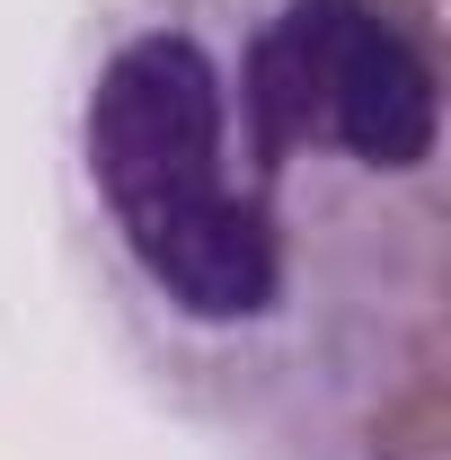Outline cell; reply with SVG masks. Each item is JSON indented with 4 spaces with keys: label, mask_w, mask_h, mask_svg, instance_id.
Here are the masks:
<instances>
[{
    "label": "cell",
    "mask_w": 451,
    "mask_h": 460,
    "mask_svg": "<svg viewBox=\"0 0 451 460\" xmlns=\"http://www.w3.org/2000/svg\"><path fill=\"white\" fill-rule=\"evenodd\" d=\"M443 0H98L62 213L124 363L239 460H443Z\"/></svg>",
    "instance_id": "6da1fadb"
}]
</instances>
